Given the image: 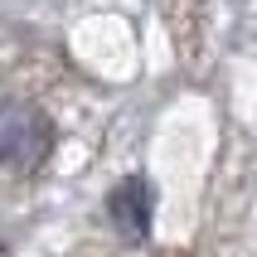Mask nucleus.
I'll use <instances>...</instances> for the list:
<instances>
[{"label":"nucleus","mask_w":257,"mask_h":257,"mask_svg":"<svg viewBox=\"0 0 257 257\" xmlns=\"http://www.w3.org/2000/svg\"><path fill=\"white\" fill-rule=\"evenodd\" d=\"M54 151V126L34 102H5L0 107V170L29 175Z\"/></svg>","instance_id":"obj_1"},{"label":"nucleus","mask_w":257,"mask_h":257,"mask_svg":"<svg viewBox=\"0 0 257 257\" xmlns=\"http://www.w3.org/2000/svg\"><path fill=\"white\" fill-rule=\"evenodd\" d=\"M151 214H156V204H151V185L146 180H121L112 189V223L131 243H141L151 233Z\"/></svg>","instance_id":"obj_2"}]
</instances>
